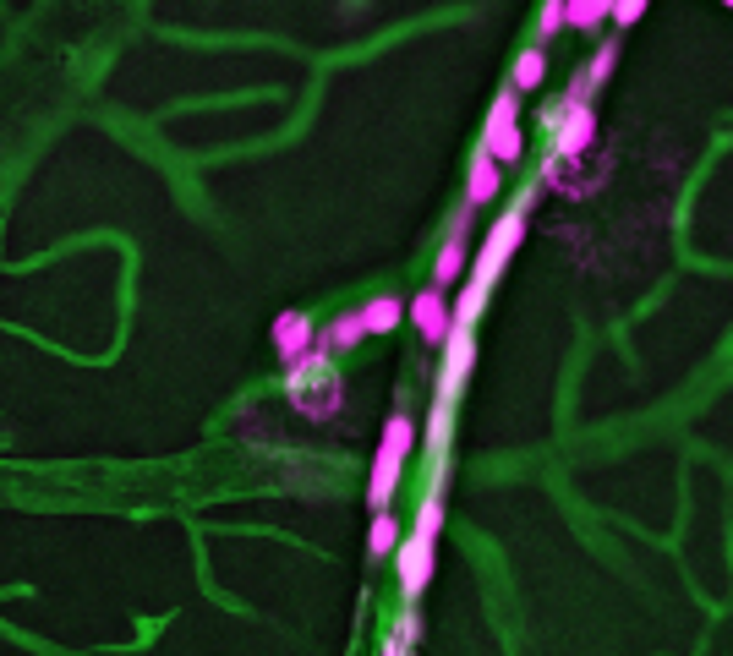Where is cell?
<instances>
[{
  "label": "cell",
  "instance_id": "1",
  "mask_svg": "<svg viewBox=\"0 0 733 656\" xmlns=\"http://www.w3.org/2000/svg\"><path fill=\"white\" fill-rule=\"evenodd\" d=\"M597 132H602V121L591 110V99H564V110L553 121V159L542 164V181L558 186L575 164H586V154L597 148Z\"/></svg>",
  "mask_w": 733,
  "mask_h": 656
},
{
  "label": "cell",
  "instance_id": "2",
  "mask_svg": "<svg viewBox=\"0 0 733 656\" xmlns=\"http://www.w3.org/2000/svg\"><path fill=\"white\" fill-rule=\"evenodd\" d=\"M520 241H526V208H504L498 214V225L487 230V241H482V252H476V263H471V279H482V285H493L498 274L509 268V257L520 252Z\"/></svg>",
  "mask_w": 733,
  "mask_h": 656
},
{
  "label": "cell",
  "instance_id": "3",
  "mask_svg": "<svg viewBox=\"0 0 733 656\" xmlns=\"http://www.w3.org/2000/svg\"><path fill=\"white\" fill-rule=\"evenodd\" d=\"M394 574H400V596L405 602H416V596L433 585V569H438V536H427V531H411V536H400V547H394Z\"/></svg>",
  "mask_w": 733,
  "mask_h": 656
},
{
  "label": "cell",
  "instance_id": "4",
  "mask_svg": "<svg viewBox=\"0 0 733 656\" xmlns=\"http://www.w3.org/2000/svg\"><path fill=\"white\" fill-rule=\"evenodd\" d=\"M405 318L422 334V345H444L449 328H455V312H449V290L444 285H422L411 301H405Z\"/></svg>",
  "mask_w": 733,
  "mask_h": 656
},
{
  "label": "cell",
  "instance_id": "5",
  "mask_svg": "<svg viewBox=\"0 0 733 656\" xmlns=\"http://www.w3.org/2000/svg\"><path fill=\"white\" fill-rule=\"evenodd\" d=\"M471 367H476V334H471V328H449L444 367H438V400L455 405L460 389H465V378H471Z\"/></svg>",
  "mask_w": 733,
  "mask_h": 656
},
{
  "label": "cell",
  "instance_id": "6",
  "mask_svg": "<svg viewBox=\"0 0 733 656\" xmlns=\"http://www.w3.org/2000/svg\"><path fill=\"white\" fill-rule=\"evenodd\" d=\"M498 192H504V164L487 154V148H476L471 164H465V197H460V203L476 214V208L498 203Z\"/></svg>",
  "mask_w": 733,
  "mask_h": 656
},
{
  "label": "cell",
  "instance_id": "7",
  "mask_svg": "<svg viewBox=\"0 0 733 656\" xmlns=\"http://www.w3.org/2000/svg\"><path fill=\"white\" fill-rule=\"evenodd\" d=\"M290 400H296L301 416H312V421H329V416H340V400H345V383H340V372H323V378H312V383H301V389H290Z\"/></svg>",
  "mask_w": 733,
  "mask_h": 656
},
{
  "label": "cell",
  "instance_id": "8",
  "mask_svg": "<svg viewBox=\"0 0 733 656\" xmlns=\"http://www.w3.org/2000/svg\"><path fill=\"white\" fill-rule=\"evenodd\" d=\"M269 339H274V350H279V361H296V356H307L312 345H318V323L307 318V312H279L274 328H269Z\"/></svg>",
  "mask_w": 733,
  "mask_h": 656
},
{
  "label": "cell",
  "instance_id": "9",
  "mask_svg": "<svg viewBox=\"0 0 733 656\" xmlns=\"http://www.w3.org/2000/svg\"><path fill=\"white\" fill-rule=\"evenodd\" d=\"M400 476H405V454H394V449L378 443V454H372V465H367V509H389L394 492H400Z\"/></svg>",
  "mask_w": 733,
  "mask_h": 656
},
{
  "label": "cell",
  "instance_id": "10",
  "mask_svg": "<svg viewBox=\"0 0 733 656\" xmlns=\"http://www.w3.org/2000/svg\"><path fill=\"white\" fill-rule=\"evenodd\" d=\"M482 148L509 170V164L526 159V132H520V121H487L482 126Z\"/></svg>",
  "mask_w": 733,
  "mask_h": 656
},
{
  "label": "cell",
  "instance_id": "11",
  "mask_svg": "<svg viewBox=\"0 0 733 656\" xmlns=\"http://www.w3.org/2000/svg\"><path fill=\"white\" fill-rule=\"evenodd\" d=\"M367 339V323H362V307H351V312H340L329 328H318V345L323 350H334V356H345V350H356Z\"/></svg>",
  "mask_w": 733,
  "mask_h": 656
},
{
  "label": "cell",
  "instance_id": "12",
  "mask_svg": "<svg viewBox=\"0 0 733 656\" xmlns=\"http://www.w3.org/2000/svg\"><path fill=\"white\" fill-rule=\"evenodd\" d=\"M542 82H548V44H526V50L515 55V66H509V88L537 93Z\"/></svg>",
  "mask_w": 733,
  "mask_h": 656
},
{
  "label": "cell",
  "instance_id": "13",
  "mask_svg": "<svg viewBox=\"0 0 733 656\" xmlns=\"http://www.w3.org/2000/svg\"><path fill=\"white\" fill-rule=\"evenodd\" d=\"M362 323H367V334H394L405 323V301L394 290H383V296L362 301Z\"/></svg>",
  "mask_w": 733,
  "mask_h": 656
},
{
  "label": "cell",
  "instance_id": "14",
  "mask_svg": "<svg viewBox=\"0 0 733 656\" xmlns=\"http://www.w3.org/2000/svg\"><path fill=\"white\" fill-rule=\"evenodd\" d=\"M405 525L394 520V509H372V525H367V558H389L400 547Z\"/></svg>",
  "mask_w": 733,
  "mask_h": 656
},
{
  "label": "cell",
  "instance_id": "15",
  "mask_svg": "<svg viewBox=\"0 0 733 656\" xmlns=\"http://www.w3.org/2000/svg\"><path fill=\"white\" fill-rule=\"evenodd\" d=\"M487 296H493V285H482V279H471V274H465V279H460V296L449 301V312H455V328H471L476 318H482Z\"/></svg>",
  "mask_w": 733,
  "mask_h": 656
},
{
  "label": "cell",
  "instance_id": "16",
  "mask_svg": "<svg viewBox=\"0 0 733 656\" xmlns=\"http://www.w3.org/2000/svg\"><path fill=\"white\" fill-rule=\"evenodd\" d=\"M416 646H422V618H416V602H405V613L394 618V629L383 635V651H389V656H411Z\"/></svg>",
  "mask_w": 733,
  "mask_h": 656
},
{
  "label": "cell",
  "instance_id": "17",
  "mask_svg": "<svg viewBox=\"0 0 733 656\" xmlns=\"http://www.w3.org/2000/svg\"><path fill=\"white\" fill-rule=\"evenodd\" d=\"M608 6H613V0H564V28L597 33L602 22H608Z\"/></svg>",
  "mask_w": 733,
  "mask_h": 656
},
{
  "label": "cell",
  "instance_id": "18",
  "mask_svg": "<svg viewBox=\"0 0 733 656\" xmlns=\"http://www.w3.org/2000/svg\"><path fill=\"white\" fill-rule=\"evenodd\" d=\"M449 525V509H444V487H427V498L416 503V520H411V531H427V536H438Z\"/></svg>",
  "mask_w": 733,
  "mask_h": 656
},
{
  "label": "cell",
  "instance_id": "19",
  "mask_svg": "<svg viewBox=\"0 0 733 656\" xmlns=\"http://www.w3.org/2000/svg\"><path fill=\"white\" fill-rule=\"evenodd\" d=\"M383 449H394V454H405V460H411V449H416V421L405 416V410H394L389 421H383Z\"/></svg>",
  "mask_w": 733,
  "mask_h": 656
},
{
  "label": "cell",
  "instance_id": "20",
  "mask_svg": "<svg viewBox=\"0 0 733 656\" xmlns=\"http://www.w3.org/2000/svg\"><path fill=\"white\" fill-rule=\"evenodd\" d=\"M449 438H455V405L438 400L433 416H427V443H433V454H449Z\"/></svg>",
  "mask_w": 733,
  "mask_h": 656
},
{
  "label": "cell",
  "instance_id": "21",
  "mask_svg": "<svg viewBox=\"0 0 733 656\" xmlns=\"http://www.w3.org/2000/svg\"><path fill=\"white\" fill-rule=\"evenodd\" d=\"M613 66H619V44H613V39H602V44H597V55H591V66H586V82H591V93H597L602 82L613 77Z\"/></svg>",
  "mask_w": 733,
  "mask_h": 656
},
{
  "label": "cell",
  "instance_id": "22",
  "mask_svg": "<svg viewBox=\"0 0 733 656\" xmlns=\"http://www.w3.org/2000/svg\"><path fill=\"white\" fill-rule=\"evenodd\" d=\"M564 33V0H542V11H537V44H548Z\"/></svg>",
  "mask_w": 733,
  "mask_h": 656
},
{
  "label": "cell",
  "instance_id": "23",
  "mask_svg": "<svg viewBox=\"0 0 733 656\" xmlns=\"http://www.w3.org/2000/svg\"><path fill=\"white\" fill-rule=\"evenodd\" d=\"M646 6H651V0H613V6H608V22H613V28H635V22L646 17Z\"/></svg>",
  "mask_w": 733,
  "mask_h": 656
},
{
  "label": "cell",
  "instance_id": "24",
  "mask_svg": "<svg viewBox=\"0 0 733 656\" xmlns=\"http://www.w3.org/2000/svg\"><path fill=\"white\" fill-rule=\"evenodd\" d=\"M487 121H520V88H498L493 110H487Z\"/></svg>",
  "mask_w": 733,
  "mask_h": 656
},
{
  "label": "cell",
  "instance_id": "25",
  "mask_svg": "<svg viewBox=\"0 0 733 656\" xmlns=\"http://www.w3.org/2000/svg\"><path fill=\"white\" fill-rule=\"evenodd\" d=\"M569 99H591V82H586V72H575V77H569Z\"/></svg>",
  "mask_w": 733,
  "mask_h": 656
},
{
  "label": "cell",
  "instance_id": "26",
  "mask_svg": "<svg viewBox=\"0 0 733 656\" xmlns=\"http://www.w3.org/2000/svg\"><path fill=\"white\" fill-rule=\"evenodd\" d=\"M723 6H728V11H733V0H723Z\"/></svg>",
  "mask_w": 733,
  "mask_h": 656
}]
</instances>
